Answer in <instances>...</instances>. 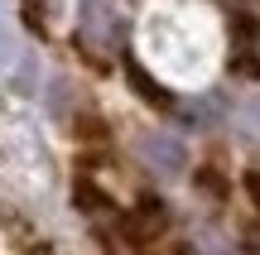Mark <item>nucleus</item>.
<instances>
[{"mask_svg":"<svg viewBox=\"0 0 260 255\" xmlns=\"http://www.w3.org/2000/svg\"><path fill=\"white\" fill-rule=\"evenodd\" d=\"M246 188H251V198L260 202V173H251V178H246Z\"/></svg>","mask_w":260,"mask_h":255,"instance_id":"obj_1","label":"nucleus"}]
</instances>
